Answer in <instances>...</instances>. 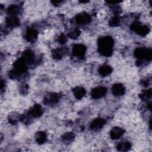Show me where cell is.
Returning a JSON list of instances; mask_svg holds the SVG:
<instances>
[{"mask_svg": "<svg viewBox=\"0 0 152 152\" xmlns=\"http://www.w3.org/2000/svg\"><path fill=\"white\" fill-rule=\"evenodd\" d=\"M99 73L102 77H106L110 74L112 72V67L109 65H103L99 68Z\"/></svg>", "mask_w": 152, "mask_h": 152, "instance_id": "17", "label": "cell"}, {"mask_svg": "<svg viewBox=\"0 0 152 152\" xmlns=\"http://www.w3.org/2000/svg\"><path fill=\"white\" fill-rule=\"evenodd\" d=\"M151 96H152V93H151V90L150 88L143 91L139 95L140 99L143 101H147L148 100H150L151 98Z\"/></svg>", "mask_w": 152, "mask_h": 152, "instance_id": "23", "label": "cell"}, {"mask_svg": "<svg viewBox=\"0 0 152 152\" xmlns=\"http://www.w3.org/2000/svg\"><path fill=\"white\" fill-rule=\"evenodd\" d=\"M28 87L27 84L26 85H23L21 88H20V93L23 94H25L27 93L28 91Z\"/></svg>", "mask_w": 152, "mask_h": 152, "instance_id": "28", "label": "cell"}, {"mask_svg": "<svg viewBox=\"0 0 152 152\" xmlns=\"http://www.w3.org/2000/svg\"><path fill=\"white\" fill-rule=\"evenodd\" d=\"M35 140H36V141L38 144H43L46 140V133L43 131L37 132L35 134Z\"/></svg>", "mask_w": 152, "mask_h": 152, "instance_id": "21", "label": "cell"}, {"mask_svg": "<svg viewBox=\"0 0 152 152\" xmlns=\"http://www.w3.org/2000/svg\"><path fill=\"white\" fill-rule=\"evenodd\" d=\"M76 23L78 24H87L90 23L91 20V16L87 12H81L78 14L75 18Z\"/></svg>", "mask_w": 152, "mask_h": 152, "instance_id": "7", "label": "cell"}, {"mask_svg": "<svg viewBox=\"0 0 152 152\" xmlns=\"http://www.w3.org/2000/svg\"><path fill=\"white\" fill-rule=\"evenodd\" d=\"M75 134L73 132H66L61 137L62 141L65 143H71L74 140Z\"/></svg>", "mask_w": 152, "mask_h": 152, "instance_id": "22", "label": "cell"}, {"mask_svg": "<svg viewBox=\"0 0 152 152\" xmlns=\"http://www.w3.org/2000/svg\"><path fill=\"white\" fill-rule=\"evenodd\" d=\"M67 41V38H66V36L65 34L64 33H61L58 38V42L60 43V44H62V45H64L66 43V42Z\"/></svg>", "mask_w": 152, "mask_h": 152, "instance_id": "27", "label": "cell"}, {"mask_svg": "<svg viewBox=\"0 0 152 152\" xmlns=\"http://www.w3.org/2000/svg\"><path fill=\"white\" fill-rule=\"evenodd\" d=\"M27 65H30L33 63L34 61V54L31 50H26L22 53L21 57Z\"/></svg>", "mask_w": 152, "mask_h": 152, "instance_id": "11", "label": "cell"}, {"mask_svg": "<svg viewBox=\"0 0 152 152\" xmlns=\"http://www.w3.org/2000/svg\"><path fill=\"white\" fill-rule=\"evenodd\" d=\"M27 69L26 63L20 58L15 61L13 64V68L8 73L9 77L11 79H17L24 73Z\"/></svg>", "mask_w": 152, "mask_h": 152, "instance_id": "3", "label": "cell"}, {"mask_svg": "<svg viewBox=\"0 0 152 152\" xmlns=\"http://www.w3.org/2000/svg\"><path fill=\"white\" fill-rule=\"evenodd\" d=\"M20 115H19L17 113H13L9 115L8 121L10 124L12 125H15L20 120Z\"/></svg>", "mask_w": 152, "mask_h": 152, "instance_id": "24", "label": "cell"}, {"mask_svg": "<svg viewBox=\"0 0 152 152\" xmlns=\"http://www.w3.org/2000/svg\"><path fill=\"white\" fill-rule=\"evenodd\" d=\"M28 113L32 117L37 118L43 114V109L39 104H35L30 108Z\"/></svg>", "mask_w": 152, "mask_h": 152, "instance_id": "14", "label": "cell"}, {"mask_svg": "<svg viewBox=\"0 0 152 152\" xmlns=\"http://www.w3.org/2000/svg\"><path fill=\"white\" fill-rule=\"evenodd\" d=\"M131 147V144L129 141H123L118 144L116 148L118 151H127Z\"/></svg>", "mask_w": 152, "mask_h": 152, "instance_id": "19", "label": "cell"}, {"mask_svg": "<svg viewBox=\"0 0 152 152\" xmlns=\"http://www.w3.org/2000/svg\"><path fill=\"white\" fill-rule=\"evenodd\" d=\"M106 121L101 118H96L93 120L90 124V128L94 131H97L101 129L105 125Z\"/></svg>", "mask_w": 152, "mask_h": 152, "instance_id": "10", "label": "cell"}, {"mask_svg": "<svg viewBox=\"0 0 152 152\" xmlns=\"http://www.w3.org/2000/svg\"><path fill=\"white\" fill-rule=\"evenodd\" d=\"M120 23H121V20L119 17L116 15L112 17L109 21V25L111 27L118 26L120 24Z\"/></svg>", "mask_w": 152, "mask_h": 152, "instance_id": "25", "label": "cell"}, {"mask_svg": "<svg viewBox=\"0 0 152 152\" xmlns=\"http://www.w3.org/2000/svg\"><path fill=\"white\" fill-rule=\"evenodd\" d=\"M132 31H135L137 34L141 36H146L150 31V28L148 26L141 25L139 22L132 23L130 26Z\"/></svg>", "mask_w": 152, "mask_h": 152, "instance_id": "4", "label": "cell"}, {"mask_svg": "<svg viewBox=\"0 0 152 152\" xmlns=\"http://www.w3.org/2000/svg\"><path fill=\"white\" fill-rule=\"evenodd\" d=\"M134 55L137 58V65L141 66L143 65L144 61H151L152 59V50L151 49L140 47L134 50Z\"/></svg>", "mask_w": 152, "mask_h": 152, "instance_id": "2", "label": "cell"}, {"mask_svg": "<svg viewBox=\"0 0 152 152\" xmlns=\"http://www.w3.org/2000/svg\"><path fill=\"white\" fill-rule=\"evenodd\" d=\"M73 93L75 98L77 99H82L86 93V90L83 87H75L73 90Z\"/></svg>", "mask_w": 152, "mask_h": 152, "instance_id": "18", "label": "cell"}, {"mask_svg": "<svg viewBox=\"0 0 152 152\" xmlns=\"http://www.w3.org/2000/svg\"><path fill=\"white\" fill-rule=\"evenodd\" d=\"M114 40L111 36H107L99 38L97 46L99 52L104 56H110L113 53Z\"/></svg>", "mask_w": 152, "mask_h": 152, "instance_id": "1", "label": "cell"}, {"mask_svg": "<svg viewBox=\"0 0 152 152\" xmlns=\"http://www.w3.org/2000/svg\"><path fill=\"white\" fill-rule=\"evenodd\" d=\"M125 131L120 127H113L110 131V137L113 140L120 138L124 134Z\"/></svg>", "mask_w": 152, "mask_h": 152, "instance_id": "15", "label": "cell"}, {"mask_svg": "<svg viewBox=\"0 0 152 152\" xmlns=\"http://www.w3.org/2000/svg\"><path fill=\"white\" fill-rule=\"evenodd\" d=\"M52 3L54 5H59L61 3H62V1H52Z\"/></svg>", "mask_w": 152, "mask_h": 152, "instance_id": "30", "label": "cell"}, {"mask_svg": "<svg viewBox=\"0 0 152 152\" xmlns=\"http://www.w3.org/2000/svg\"><path fill=\"white\" fill-rule=\"evenodd\" d=\"M141 84L144 87H147L149 85L150 83V80L148 78H146V79H144L142 80H141Z\"/></svg>", "mask_w": 152, "mask_h": 152, "instance_id": "29", "label": "cell"}, {"mask_svg": "<svg viewBox=\"0 0 152 152\" xmlns=\"http://www.w3.org/2000/svg\"><path fill=\"white\" fill-rule=\"evenodd\" d=\"M20 8L18 5L12 4L8 7V8H7V12L8 15L16 16L20 12Z\"/></svg>", "mask_w": 152, "mask_h": 152, "instance_id": "20", "label": "cell"}, {"mask_svg": "<svg viewBox=\"0 0 152 152\" xmlns=\"http://www.w3.org/2000/svg\"><path fill=\"white\" fill-rule=\"evenodd\" d=\"M112 92L115 96H121L125 94V88L122 84L116 83L113 85Z\"/></svg>", "mask_w": 152, "mask_h": 152, "instance_id": "12", "label": "cell"}, {"mask_svg": "<svg viewBox=\"0 0 152 152\" xmlns=\"http://www.w3.org/2000/svg\"><path fill=\"white\" fill-rule=\"evenodd\" d=\"M80 30L78 28H75L74 30L71 31L68 33V36L72 39H77L80 34Z\"/></svg>", "mask_w": 152, "mask_h": 152, "instance_id": "26", "label": "cell"}, {"mask_svg": "<svg viewBox=\"0 0 152 152\" xmlns=\"http://www.w3.org/2000/svg\"><path fill=\"white\" fill-rule=\"evenodd\" d=\"M72 52L74 56L83 58L86 55V47L82 44H75L73 46Z\"/></svg>", "mask_w": 152, "mask_h": 152, "instance_id": "6", "label": "cell"}, {"mask_svg": "<svg viewBox=\"0 0 152 152\" xmlns=\"http://www.w3.org/2000/svg\"><path fill=\"white\" fill-rule=\"evenodd\" d=\"M107 92V88L103 86H98L94 88L91 91V96L94 99H97L103 97Z\"/></svg>", "mask_w": 152, "mask_h": 152, "instance_id": "8", "label": "cell"}, {"mask_svg": "<svg viewBox=\"0 0 152 152\" xmlns=\"http://www.w3.org/2000/svg\"><path fill=\"white\" fill-rule=\"evenodd\" d=\"M60 96L56 93H50L46 94L43 98V103L46 105H53L57 103L59 100Z\"/></svg>", "mask_w": 152, "mask_h": 152, "instance_id": "5", "label": "cell"}, {"mask_svg": "<svg viewBox=\"0 0 152 152\" xmlns=\"http://www.w3.org/2000/svg\"><path fill=\"white\" fill-rule=\"evenodd\" d=\"M66 52L65 48H56L52 51V56L53 59L56 60H59L62 59Z\"/></svg>", "mask_w": 152, "mask_h": 152, "instance_id": "16", "label": "cell"}, {"mask_svg": "<svg viewBox=\"0 0 152 152\" xmlns=\"http://www.w3.org/2000/svg\"><path fill=\"white\" fill-rule=\"evenodd\" d=\"M38 36V33L36 30L32 28H27L26 30L24 37L26 40L30 43H34L36 41Z\"/></svg>", "mask_w": 152, "mask_h": 152, "instance_id": "9", "label": "cell"}, {"mask_svg": "<svg viewBox=\"0 0 152 152\" xmlns=\"http://www.w3.org/2000/svg\"><path fill=\"white\" fill-rule=\"evenodd\" d=\"M6 24L8 27H16L20 26V20L17 16L8 15L5 20Z\"/></svg>", "mask_w": 152, "mask_h": 152, "instance_id": "13", "label": "cell"}]
</instances>
